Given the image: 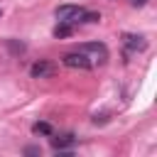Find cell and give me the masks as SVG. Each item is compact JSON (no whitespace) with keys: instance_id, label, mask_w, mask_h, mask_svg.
<instances>
[{"instance_id":"cell-1","label":"cell","mask_w":157,"mask_h":157,"mask_svg":"<svg viewBox=\"0 0 157 157\" xmlns=\"http://www.w3.org/2000/svg\"><path fill=\"white\" fill-rule=\"evenodd\" d=\"M56 20L59 22H69V25H78L83 22V15H86V7H78V5H61L54 10Z\"/></svg>"},{"instance_id":"cell-2","label":"cell","mask_w":157,"mask_h":157,"mask_svg":"<svg viewBox=\"0 0 157 157\" xmlns=\"http://www.w3.org/2000/svg\"><path fill=\"white\" fill-rule=\"evenodd\" d=\"M78 52L91 61V66H93V64H103V61L108 59V49H105V44H101V42L81 44V47H78Z\"/></svg>"},{"instance_id":"cell-3","label":"cell","mask_w":157,"mask_h":157,"mask_svg":"<svg viewBox=\"0 0 157 157\" xmlns=\"http://www.w3.org/2000/svg\"><path fill=\"white\" fill-rule=\"evenodd\" d=\"M54 74H56V66L52 61H47V59H39V61H34L29 66V76L32 78H49Z\"/></svg>"},{"instance_id":"cell-4","label":"cell","mask_w":157,"mask_h":157,"mask_svg":"<svg viewBox=\"0 0 157 157\" xmlns=\"http://www.w3.org/2000/svg\"><path fill=\"white\" fill-rule=\"evenodd\" d=\"M61 61H64V66H69V69H91V61L76 49V52H69V54H64L61 56Z\"/></svg>"},{"instance_id":"cell-5","label":"cell","mask_w":157,"mask_h":157,"mask_svg":"<svg viewBox=\"0 0 157 157\" xmlns=\"http://www.w3.org/2000/svg\"><path fill=\"white\" fill-rule=\"evenodd\" d=\"M76 145V137L71 132L66 135H59V137H52V147L59 152V155H71V147Z\"/></svg>"},{"instance_id":"cell-6","label":"cell","mask_w":157,"mask_h":157,"mask_svg":"<svg viewBox=\"0 0 157 157\" xmlns=\"http://www.w3.org/2000/svg\"><path fill=\"white\" fill-rule=\"evenodd\" d=\"M123 42H125V47H128L130 52H142V49L147 47L145 37H140V34H123Z\"/></svg>"},{"instance_id":"cell-7","label":"cell","mask_w":157,"mask_h":157,"mask_svg":"<svg viewBox=\"0 0 157 157\" xmlns=\"http://www.w3.org/2000/svg\"><path fill=\"white\" fill-rule=\"evenodd\" d=\"M71 34H74V25H69V22H59L54 27V37L56 39H64V37H71Z\"/></svg>"},{"instance_id":"cell-8","label":"cell","mask_w":157,"mask_h":157,"mask_svg":"<svg viewBox=\"0 0 157 157\" xmlns=\"http://www.w3.org/2000/svg\"><path fill=\"white\" fill-rule=\"evenodd\" d=\"M32 132H34V135H52V125L44 123V120H42V123H34V125H32Z\"/></svg>"},{"instance_id":"cell-9","label":"cell","mask_w":157,"mask_h":157,"mask_svg":"<svg viewBox=\"0 0 157 157\" xmlns=\"http://www.w3.org/2000/svg\"><path fill=\"white\" fill-rule=\"evenodd\" d=\"M98 20H101V15H98V12H88V10H86L83 22H98Z\"/></svg>"},{"instance_id":"cell-10","label":"cell","mask_w":157,"mask_h":157,"mask_svg":"<svg viewBox=\"0 0 157 157\" xmlns=\"http://www.w3.org/2000/svg\"><path fill=\"white\" fill-rule=\"evenodd\" d=\"M25 155H42V147H37V145H29V147H25Z\"/></svg>"},{"instance_id":"cell-11","label":"cell","mask_w":157,"mask_h":157,"mask_svg":"<svg viewBox=\"0 0 157 157\" xmlns=\"http://www.w3.org/2000/svg\"><path fill=\"white\" fill-rule=\"evenodd\" d=\"M130 2H132V5H135V7H142V5H145V2H147V0H130Z\"/></svg>"},{"instance_id":"cell-12","label":"cell","mask_w":157,"mask_h":157,"mask_svg":"<svg viewBox=\"0 0 157 157\" xmlns=\"http://www.w3.org/2000/svg\"><path fill=\"white\" fill-rule=\"evenodd\" d=\"M0 15H2V12H0Z\"/></svg>"}]
</instances>
